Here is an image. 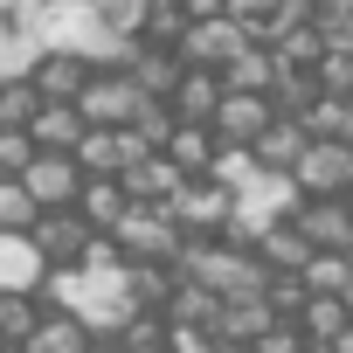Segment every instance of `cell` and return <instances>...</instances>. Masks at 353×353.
<instances>
[{
	"mask_svg": "<svg viewBox=\"0 0 353 353\" xmlns=\"http://www.w3.org/2000/svg\"><path fill=\"white\" fill-rule=\"evenodd\" d=\"M173 270H181V284H201V291L222 298V305H236V298H270V284H277L256 250H229V243H188V256L173 263Z\"/></svg>",
	"mask_w": 353,
	"mask_h": 353,
	"instance_id": "6da1fadb",
	"label": "cell"
},
{
	"mask_svg": "<svg viewBox=\"0 0 353 353\" xmlns=\"http://www.w3.org/2000/svg\"><path fill=\"white\" fill-rule=\"evenodd\" d=\"M118 256L132 263V270H145V263H159V270H173V263H181L188 256V236H181V222H173L166 208H139L132 201V215L118 222Z\"/></svg>",
	"mask_w": 353,
	"mask_h": 353,
	"instance_id": "7a4b0ae2",
	"label": "cell"
},
{
	"mask_svg": "<svg viewBox=\"0 0 353 353\" xmlns=\"http://www.w3.org/2000/svg\"><path fill=\"white\" fill-rule=\"evenodd\" d=\"M291 188L305 201H353V145H325L312 139L305 159L291 166Z\"/></svg>",
	"mask_w": 353,
	"mask_h": 353,
	"instance_id": "3957f363",
	"label": "cell"
},
{
	"mask_svg": "<svg viewBox=\"0 0 353 353\" xmlns=\"http://www.w3.org/2000/svg\"><path fill=\"white\" fill-rule=\"evenodd\" d=\"M28 201L42 208V215H77V201H83V166H77V152H42L35 166H28Z\"/></svg>",
	"mask_w": 353,
	"mask_h": 353,
	"instance_id": "277c9868",
	"label": "cell"
},
{
	"mask_svg": "<svg viewBox=\"0 0 353 353\" xmlns=\"http://www.w3.org/2000/svg\"><path fill=\"white\" fill-rule=\"evenodd\" d=\"M243 49H250V35L229 21V8L208 14V21H188V35H181V63H188V70H208V77H222Z\"/></svg>",
	"mask_w": 353,
	"mask_h": 353,
	"instance_id": "5b68a950",
	"label": "cell"
},
{
	"mask_svg": "<svg viewBox=\"0 0 353 353\" xmlns=\"http://www.w3.org/2000/svg\"><path fill=\"white\" fill-rule=\"evenodd\" d=\"M77 111H83L90 132H132L139 111H145V97L132 90V77H90V90L77 97Z\"/></svg>",
	"mask_w": 353,
	"mask_h": 353,
	"instance_id": "8992f818",
	"label": "cell"
},
{
	"mask_svg": "<svg viewBox=\"0 0 353 353\" xmlns=\"http://www.w3.org/2000/svg\"><path fill=\"white\" fill-rule=\"evenodd\" d=\"M270 125H277V104H270V97H236V90H229L208 132H215V145H236V152H256V139H263Z\"/></svg>",
	"mask_w": 353,
	"mask_h": 353,
	"instance_id": "52a82bcc",
	"label": "cell"
},
{
	"mask_svg": "<svg viewBox=\"0 0 353 353\" xmlns=\"http://www.w3.org/2000/svg\"><path fill=\"white\" fill-rule=\"evenodd\" d=\"M291 222L312 243V256H346L353 250V201H305Z\"/></svg>",
	"mask_w": 353,
	"mask_h": 353,
	"instance_id": "ba28073f",
	"label": "cell"
},
{
	"mask_svg": "<svg viewBox=\"0 0 353 353\" xmlns=\"http://www.w3.org/2000/svg\"><path fill=\"white\" fill-rule=\"evenodd\" d=\"M49 263L35 250V236H0V298H42Z\"/></svg>",
	"mask_w": 353,
	"mask_h": 353,
	"instance_id": "9c48e42d",
	"label": "cell"
},
{
	"mask_svg": "<svg viewBox=\"0 0 353 353\" xmlns=\"http://www.w3.org/2000/svg\"><path fill=\"white\" fill-rule=\"evenodd\" d=\"M132 90L145 97V104H173V90H181V77H188V63H181V49H152V42H139V56H132Z\"/></svg>",
	"mask_w": 353,
	"mask_h": 353,
	"instance_id": "30bf717a",
	"label": "cell"
},
{
	"mask_svg": "<svg viewBox=\"0 0 353 353\" xmlns=\"http://www.w3.org/2000/svg\"><path fill=\"white\" fill-rule=\"evenodd\" d=\"M90 229H83V215H42L35 222V250H42V263L49 270H77L83 256H90Z\"/></svg>",
	"mask_w": 353,
	"mask_h": 353,
	"instance_id": "8fae6325",
	"label": "cell"
},
{
	"mask_svg": "<svg viewBox=\"0 0 353 353\" xmlns=\"http://www.w3.org/2000/svg\"><path fill=\"white\" fill-rule=\"evenodd\" d=\"M277 325V312H270V298H236V305H222L215 312V346H256L263 332Z\"/></svg>",
	"mask_w": 353,
	"mask_h": 353,
	"instance_id": "7c38bea8",
	"label": "cell"
},
{
	"mask_svg": "<svg viewBox=\"0 0 353 353\" xmlns=\"http://www.w3.org/2000/svg\"><path fill=\"white\" fill-rule=\"evenodd\" d=\"M49 63V49L28 35V28H14V21H0V90H14V83H35V70Z\"/></svg>",
	"mask_w": 353,
	"mask_h": 353,
	"instance_id": "4fadbf2b",
	"label": "cell"
},
{
	"mask_svg": "<svg viewBox=\"0 0 353 353\" xmlns=\"http://www.w3.org/2000/svg\"><path fill=\"white\" fill-rule=\"evenodd\" d=\"M222 77H208V70H188L181 77V90H173V118L181 125H215V111H222Z\"/></svg>",
	"mask_w": 353,
	"mask_h": 353,
	"instance_id": "5bb4252c",
	"label": "cell"
},
{
	"mask_svg": "<svg viewBox=\"0 0 353 353\" xmlns=\"http://www.w3.org/2000/svg\"><path fill=\"white\" fill-rule=\"evenodd\" d=\"M305 145H312V132H305L298 118H277V125L256 139V166H263V173H284V181H291V166L305 159Z\"/></svg>",
	"mask_w": 353,
	"mask_h": 353,
	"instance_id": "9a60e30c",
	"label": "cell"
},
{
	"mask_svg": "<svg viewBox=\"0 0 353 353\" xmlns=\"http://www.w3.org/2000/svg\"><path fill=\"white\" fill-rule=\"evenodd\" d=\"M222 90H236V97H270V90H277V56H270L263 42H250V49L222 70Z\"/></svg>",
	"mask_w": 353,
	"mask_h": 353,
	"instance_id": "2e32d148",
	"label": "cell"
},
{
	"mask_svg": "<svg viewBox=\"0 0 353 353\" xmlns=\"http://www.w3.org/2000/svg\"><path fill=\"white\" fill-rule=\"evenodd\" d=\"M77 215H83V229H90V236H118V222L132 215V194H125L118 181H90V188H83V201H77Z\"/></svg>",
	"mask_w": 353,
	"mask_h": 353,
	"instance_id": "e0dca14e",
	"label": "cell"
},
{
	"mask_svg": "<svg viewBox=\"0 0 353 353\" xmlns=\"http://www.w3.org/2000/svg\"><path fill=\"white\" fill-rule=\"evenodd\" d=\"M312 346H339L346 339V325H353V298H305V312L291 319Z\"/></svg>",
	"mask_w": 353,
	"mask_h": 353,
	"instance_id": "ac0fdd59",
	"label": "cell"
},
{
	"mask_svg": "<svg viewBox=\"0 0 353 353\" xmlns=\"http://www.w3.org/2000/svg\"><path fill=\"white\" fill-rule=\"evenodd\" d=\"M42 152H77L83 139H90V125H83V111L77 104H42V118H35V132H28Z\"/></svg>",
	"mask_w": 353,
	"mask_h": 353,
	"instance_id": "d6986e66",
	"label": "cell"
},
{
	"mask_svg": "<svg viewBox=\"0 0 353 353\" xmlns=\"http://www.w3.org/2000/svg\"><path fill=\"white\" fill-rule=\"evenodd\" d=\"M35 90H42V104H77V97L90 90V63H77V56H49V63L35 70Z\"/></svg>",
	"mask_w": 353,
	"mask_h": 353,
	"instance_id": "ffe728a7",
	"label": "cell"
},
{
	"mask_svg": "<svg viewBox=\"0 0 353 353\" xmlns=\"http://www.w3.org/2000/svg\"><path fill=\"white\" fill-rule=\"evenodd\" d=\"M256 256H263V270H270V277H298V270L312 263V243L298 236V222H277V229L256 243Z\"/></svg>",
	"mask_w": 353,
	"mask_h": 353,
	"instance_id": "44dd1931",
	"label": "cell"
},
{
	"mask_svg": "<svg viewBox=\"0 0 353 353\" xmlns=\"http://www.w3.org/2000/svg\"><path fill=\"white\" fill-rule=\"evenodd\" d=\"M21 353H97V339L83 332V319H70V312H42V325H35V339H28Z\"/></svg>",
	"mask_w": 353,
	"mask_h": 353,
	"instance_id": "7402d4cb",
	"label": "cell"
},
{
	"mask_svg": "<svg viewBox=\"0 0 353 353\" xmlns=\"http://www.w3.org/2000/svg\"><path fill=\"white\" fill-rule=\"evenodd\" d=\"M215 152H222V145H215V132H208V125H181V132H173V145H166V159L181 166L188 181H208Z\"/></svg>",
	"mask_w": 353,
	"mask_h": 353,
	"instance_id": "603a6c76",
	"label": "cell"
},
{
	"mask_svg": "<svg viewBox=\"0 0 353 353\" xmlns=\"http://www.w3.org/2000/svg\"><path fill=\"white\" fill-rule=\"evenodd\" d=\"M298 284H305V298H353V270H346V256H312V263L298 270Z\"/></svg>",
	"mask_w": 353,
	"mask_h": 353,
	"instance_id": "cb8c5ba5",
	"label": "cell"
},
{
	"mask_svg": "<svg viewBox=\"0 0 353 353\" xmlns=\"http://www.w3.org/2000/svg\"><path fill=\"white\" fill-rule=\"evenodd\" d=\"M35 325H42V298H8L0 305V346L8 353H21L35 339Z\"/></svg>",
	"mask_w": 353,
	"mask_h": 353,
	"instance_id": "d4e9b609",
	"label": "cell"
},
{
	"mask_svg": "<svg viewBox=\"0 0 353 353\" xmlns=\"http://www.w3.org/2000/svg\"><path fill=\"white\" fill-rule=\"evenodd\" d=\"M35 222H42V208L28 201V188L0 181V236H35Z\"/></svg>",
	"mask_w": 353,
	"mask_h": 353,
	"instance_id": "484cf974",
	"label": "cell"
},
{
	"mask_svg": "<svg viewBox=\"0 0 353 353\" xmlns=\"http://www.w3.org/2000/svg\"><path fill=\"white\" fill-rule=\"evenodd\" d=\"M35 118H42V90L35 83L0 90V132H35Z\"/></svg>",
	"mask_w": 353,
	"mask_h": 353,
	"instance_id": "4316f807",
	"label": "cell"
},
{
	"mask_svg": "<svg viewBox=\"0 0 353 353\" xmlns=\"http://www.w3.org/2000/svg\"><path fill=\"white\" fill-rule=\"evenodd\" d=\"M35 159H42V145L28 132H0V181H28Z\"/></svg>",
	"mask_w": 353,
	"mask_h": 353,
	"instance_id": "83f0119b",
	"label": "cell"
},
{
	"mask_svg": "<svg viewBox=\"0 0 353 353\" xmlns=\"http://www.w3.org/2000/svg\"><path fill=\"white\" fill-rule=\"evenodd\" d=\"M256 353H312V339H305V332H298L291 319H277V325H270V332L256 339Z\"/></svg>",
	"mask_w": 353,
	"mask_h": 353,
	"instance_id": "f1b7e54d",
	"label": "cell"
},
{
	"mask_svg": "<svg viewBox=\"0 0 353 353\" xmlns=\"http://www.w3.org/2000/svg\"><path fill=\"white\" fill-rule=\"evenodd\" d=\"M166 353H215V339L194 325H166Z\"/></svg>",
	"mask_w": 353,
	"mask_h": 353,
	"instance_id": "f546056e",
	"label": "cell"
},
{
	"mask_svg": "<svg viewBox=\"0 0 353 353\" xmlns=\"http://www.w3.org/2000/svg\"><path fill=\"white\" fill-rule=\"evenodd\" d=\"M339 353H353V325H346V339H339Z\"/></svg>",
	"mask_w": 353,
	"mask_h": 353,
	"instance_id": "4dcf8cb0",
	"label": "cell"
},
{
	"mask_svg": "<svg viewBox=\"0 0 353 353\" xmlns=\"http://www.w3.org/2000/svg\"><path fill=\"white\" fill-rule=\"evenodd\" d=\"M215 353H256V346H215Z\"/></svg>",
	"mask_w": 353,
	"mask_h": 353,
	"instance_id": "1f68e13d",
	"label": "cell"
},
{
	"mask_svg": "<svg viewBox=\"0 0 353 353\" xmlns=\"http://www.w3.org/2000/svg\"><path fill=\"white\" fill-rule=\"evenodd\" d=\"M312 353H339V346H312Z\"/></svg>",
	"mask_w": 353,
	"mask_h": 353,
	"instance_id": "d6a6232c",
	"label": "cell"
},
{
	"mask_svg": "<svg viewBox=\"0 0 353 353\" xmlns=\"http://www.w3.org/2000/svg\"><path fill=\"white\" fill-rule=\"evenodd\" d=\"M346 270H353V250H346Z\"/></svg>",
	"mask_w": 353,
	"mask_h": 353,
	"instance_id": "836d02e7",
	"label": "cell"
},
{
	"mask_svg": "<svg viewBox=\"0 0 353 353\" xmlns=\"http://www.w3.org/2000/svg\"><path fill=\"white\" fill-rule=\"evenodd\" d=\"M0 305H8V298H0Z\"/></svg>",
	"mask_w": 353,
	"mask_h": 353,
	"instance_id": "e575fe53",
	"label": "cell"
}]
</instances>
